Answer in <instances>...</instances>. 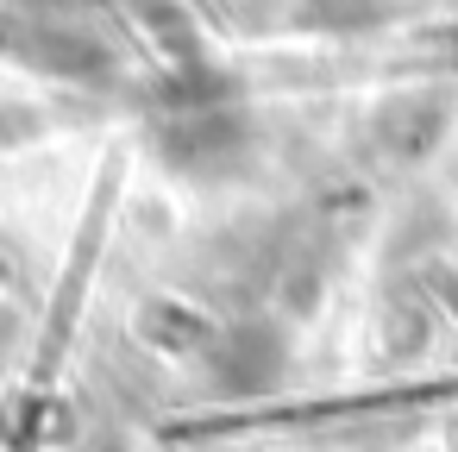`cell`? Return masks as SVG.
<instances>
[{"label": "cell", "mask_w": 458, "mask_h": 452, "mask_svg": "<svg viewBox=\"0 0 458 452\" xmlns=\"http://www.w3.org/2000/svg\"><path fill=\"white\" fill-rule=\"evenodd\" d=\"M38 126H45L38 107H7V114H0V145H20V139L38 132Z\"/></svg>", "instance_id": "7"}, {"label": "cell", "mask_w": 458, "mask_h": 452, "mask_svg": "<svg viewBox=\"0 0 458 452\" xmlns=\"http://www.w3.org/2000/svg\"><path fill=\"white\" fill-rule=\"evenodd\" d=\"M157 139H164V158L176 170H226L233 158H245L251 120L220 76H201V89H170L164 95Z\"/></svg>", "instance_id": "1"}, {"label": "cell", "mask_w": 458, "mask_h": 452, "mask_svg": "<svg viewBox=\"0 0 458 452\" xmlns=\"http://www.w3.org/2000/svg\"><path fill=\"white\" fill-rule=\"evenodd\" d=\"M139 333L157 345V352H208L214 345V327L189 308V302H145L139 308Z\"/></svg>", "instance_id": "5"}, {"label": "cell", "mask_w": 458, "mask_h": 452, "mask_svg": "<svg viewBox=\"0 0 458 452\" xmlns=\"http://www.w3.org/2000/svg\"><path fill=\"white\" fill-rule=\"evenodd\" d=\"M26 38H32V45H26V51H32V64H38V70H57V76H70V82H76V76H101V70H107V51H101L95 38H82V32L32 26Z\"/></svg>", "instance_id": "4"}, {"label": "cell", "mask_w": 458, "mask_h": 452, "mask_svg": "<svg viewBox=\"0 0 458 452\" xmlns=\"http://www.w3.org/2000/svg\"><path fill=\"white\" fill-rule=\"evenodd\" d=\"M445 120H452L445 95L408 89V95H389V101L370 114V139H377V151H389V158H420V151H433V139L445 132Z\"/></svg>", "instance_id": "3"}, {"label": "cell", "mask_w": 458, "mask_h": 452, "mask_svg": "<svg viewBox=\"0 0 458 452\" xmlns=\"http://www.w3.org/2000/svg\"><path fill=\"white\" fill-rule=\"evenodd\" d=\"M283 364H289V339H283L270 320H245V327H233L226 339L208 345V371H214V383H220L226 396H258V389H270V383L283 377Z\"/></svg>", "instance_id": "2"}, {"label": "cell", "mask_w": 458, "mask_h": 452, "mask_svg": "<svg viewBox=\"0 0 458 452\" xmlns=\"http://www.w3.org/2000/svg\"><path fill=\"white\" fill-rule=\"evenodd\" d=\"M389 20V0H295V26L308 32H358Z\"/></svg>", "instance_id": "6"}]
</instances>
